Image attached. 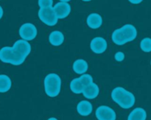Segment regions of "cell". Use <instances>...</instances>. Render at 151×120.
Segmentation results:
<instances>
[{
	"instance_id": "6da1fadb",
	"label": "cell",
	"mask_w": 151,
	"mask_h": 120,
	"mask_svg": "<svg viewBox=\"0 0 151 120\" xmlns=\"http://www.w3.org/2000/svg\"><path fill=\"white\" fill-rule=\"evenodd\" d=\"M137 36V28L133 24H127L112 32L111 40L116 45L122 46L135 40Z\"/></svg>"
},
{
	"instance_id": "7a4b0ae2",
	"label": "cell",
	"mask_w": 151,
	"mask_h": 120,
	"mask_svg": "<svg viewBox=\"0 0 151 120\" xmlns=\"http://www.w3.org/2000/svg\"><path fill=\"white\" fill-rule=\"evenodd\" d=\"M111 97L115 103L123 109H129L135 105L136 97L133 93L122 87H116L111 94Z\"/></svg>"
},
{
	"instance_id": "3957f363",
	"label": "cell",
	"mask_w": 151,
	"mask_h": 120,
	"mask_svg": "<svg viewBox=\"0 0 151 120\" xmlns=\"http://www.w3.org/2000/svg\"><path fill=\"white\" fill-rule=\"evenodd\" d=\"M61 78L58 74L50 73L45 77L44 87L46 94L50 97L58 96L61 90Z\"/></svg>"
},
{
	"instance_id": "277c9868",
	"label": "cell",
	"mask_w": 151,
	"mask_h": 120,
	"mask_svg": "<svg viewBox=\"0 0 151 120\" xmlns=\"http://www.w3.org/2000/svg\"><path fill=\"white\" fill-rule=\"evenodd\" d=\"M27 57L18 52L13 47H4L0 50V60L13 66H20Z\"/></svg>"
},
{
	"instance_id": "5b68a950",
	"label": "cell",
	"mask_w": 151,
	"mask_h": 120,
	"mask_svg": "<svg viewBox=\"0 0 151 120\" xmlns=\"http://www.w3.org/2000/svg\"><path fill=\"white\" fill-rule=\"evenodd\" d=\"M38 15L40 20L47 26H55L58 23V19L56 16L53 7L40 8L39 10H38Z\"/></svg>"
},
{
	"instance_id": "8992f818",
	"label": "cell",
	"mask_w": 151,
	"mask_h": 120,
	"mask_svg": "<svg viewBox=\"0 0 151 120\" xmlns=\"http://www.w3.org/2000/svg\"><path fill=\"white\" fill-rule=\"evenodd\" d=\"M19 33L22 39L29 41L35 39L38 34V31L36 27L33 24L25 23L20 27Z\"/></svg>"
},
{
	"instance_id": "52a82bcc",
	"label": "cell",
	"mask_w": 151,
	"mask_h": 120,
	"mask_svg": "<svg viewBox=\"0 0 151 120\" xmlns=\"http://www.w3.org/2000/svg\"><path fill=\"white\" fill-rule=\"evenodd\" d=\"M98 120H116V114L113 109L107 106H99L95 111Z\"/></svg>"
},
{
	"instance_id": "ba28073f",
	"label": "cell",
	"mask_w": 151,
	"mask_h": 120,
	"mask_svg": "<svg viewBox=\"0 0 151 120\" xmlns=\"http://www.w3.org/2000/svg\"><path fill=\"white\" fill-rule=\"evenodd\" d=\"M90 48L95 54H103L108 48V43L103 37H95L90 43Z\"/></svg>"
},
{
	"instance_id": "9c48e42d",
	"label": "cell",
	"mask_w": 151,
	"mask_h": 120,
	"mask_svg": "<svg viewBox=\"0 0 151 120\" xmlns=\"http://www.w3.org/2000/svg\"><path fill=\"white\" fill-rule=\"evenodd\" d=\"M55 14L58 19H63L67 17L71 13V5L69 2H64V1H58L56 3L53 7Z\"/></svg>"
},
{
	"instance_id": "30bf717a",
	"label": "cell",
	"mask_w": 151,
	"mask_h": 120,
	"mask_svg": "<svg viewBox=\"0 0 151 120\" xmlns=\"http://www.w3.org/2000/svg\"><path fill=\"white\" fill-rule=\"evenodd\" d=\"M13 47L18 52L20 53L22 55L25 56L26 57H27V56L30 54L31 50H32V47H31L29 41H25L24 39L17 40L13 44Z\"/></svg>"
},
{
	"instance_id": "8fae6325",
	"label": "cell",
	"mask_w": 151,
	"mask_h": 120,
	"mask_svg": "<svg viewBox=\"0 0 151 120\" xmlns=\"http://www.w3.org/2000/svg\"><path fill=\"white\" fill-rule=\"evenodd\" d=\"M83 95L88 100H94L98 97L100 94V88L95 83L89 84L84 88Z\"/></svg>"
},
{
	"instance_id": "7c38bea8",
	"label": "cell",
	"mask_w": 151,
	"mask_h": 120,
	"mask_svg": "<svg viewBox=\"0 0 151 120\" xmlns=\"http://www.w3.org/2000/svg\"><path fill=\"white\" fill-rule=\"evenodd\" d=\"M86 24L91 29H98L103 24V18L99 13H91L87 17Z\"/></svg>"
},
{
	"instance_id": "4fadbf2b",
	"label": "cell",
	"mask_w": 151,
	"mask_h": 120,
	"mask_svg": "<svg viewBox=\"0 0 151 120\" xmlns=\"http://www.w3.org/2000/svg\"><path fill=\"white\" fill-rule=\"evenodd\" d=\"M93 111L92 104L88 100H82L77 106V111L81 116H89Z\"/></svg>"
},
{
	"instance_id": "5bb4252c",
	"label": "cell",
	"mask_w": 151,
	"mask_h": 120,
	"mask_svg": "<svg viewBox=\"0 0 151 120\" xmlns=\"http://www.w3.org/2000/svg\"><path fill=\"white\" fill-rule=\"evenodd\" d=\"M65 41V36L62 32L59 30H54L49 35V41L55 47L62 45Z\"/></svg>"
},
{
	"instance_id": "9a60e30c",
	"label": "cell",
	"mask_w": 151,
	"mask_h": 120,
	"mask_svg": "<svg viewBox=\"0 0 151 120\" xmlns=\"http://www.w3.org/2000/svg\"><path fill=\"white\" fill-rule=\"evenodd\" d=\"M72 69L78 75H83L88 69V64L83 59H78L72 64Z\"/></svg>"
},
{
	"instance_id": "2e32d148",
	"label": "cell",
	"mask_w": 151,
	"mask_h": 120,
	"mask_svg": "<svg viewBox=\"0 0 151 120\" xmlns=\"http://www.w3.org/2000/svg\"><path fill=\"white\" fill-rule=\"evenodd\" d=\"M147 112L142 108H136L128 116V120H146Z\"/></svg>"
},
{
	"instance_id": "e0dca14e",
	"label": "cell",
	"mask_w": 151,
	"mask_h": 120,
	"mask_svg": "<svg viewBox=\"0 0 151 120\" xmlns=\"http://www.w3.org/2000/svg\"><path fill=\"white\" fill-rule=\"evenodd\" d=\"M69 87H70V89L72 92L76 94H80L83 93L85 86L83 83L80 78H77L71 81Z\"/></svg>"
},
{
	"instance_id": "ac0fdd59",
	"label": "cell",
	"mask_w": 151,
	"mask_h": 120,
	"mask_svg": "<svg viewBox=\"0 0 151 120\" xmlns=\"http://www.w3.org/2000/svg\"><path fill=\"white\" fill-rule=\"evenodd\" d=\"M11 86L12 81L10 77L6 75H0V93L7 92Z\"/></svg>"
},
{
	"instance_id": "d6986e66",
	"label": "cell",
	"mask_w": 151,
	"mask_h": 120,
	"mask_svg": "<svg viewBox=\"0 0 151 120\" xmlns=\"http://www.w3.org/2000/svg\"><path fill=\"white\" fill-rule=\"evenodd\" d=\"M140 48L145 52H151V38H145L140 42Z\"/></svg>"
},
{
	"instance_id": "ffe728a7",
	"label": "cell",
	"mask_w": 151,
	"mask_h": 120,
	"mask_svg": "<svg viewBox=\"0 0 151 120\" xmlns=\"http://www.w3.org/2000/svg\"><path fill=\"white\" fill-rule=\"evenodd\" d=\"M80 79L81 80L83 83L84 84L85 87L86 86L89 85V84L94 83V80H93V78L91 75H88V74H83V75H81V77H79Z\"/></svg>"
},
{
	"instance_id": "44dd1931",
	"label": "cell",
	"mask_w": 151,
	"mask_h": 120,
	"mask_svg": "<svg viewBox=\"0 0 151 120\" xmlns=\"http://www.w3.org/2000/svg\"><path fill=\"white\" fill-rule=\"evenodd\" d=\"M38 4L40 8L51 7L53 5V0H38Z\"/></svg>"
},
{
	"instance_id": "7402d4cb",
	"label": "cell",
	"mask_w": 151,
	"mask_h": 120,
	"mask_svg": "<svg viewBox=\"0 0 151 120\" xmlns=\"http://www.w3.org/2000/svg\"><path fill=\"white\" fill-rule=\"evenodd\" d=\"M114 58L116 61L121 62L125 59V54H124L122 52H117L115 54Z\"/></svg>"
},
{
	"instance_id": "603a6c76",
	"label": "cell",
	"mask_w": 151,
	"mask_h": 120,
	"mask_svg": "<svg viewBox=\"0 0 151 120\" xmlns=\"http://www.w3.org/2000/svg\"><path fill=\"white\" fill-rule=\"evenodd\" d=\"M128 1H129V2L131 3V4H140L143 0H128Z\"/></svg>"
},
{
	"instance_id": "cb8c5ba5",
	"label": "cell",
	"mask_w": 151,
	"mask_h": 120,
	"mask_svg": "<svg viewBox=\"0 0 151 120\" xmlns=\"http://www.w3.org/2000/svg\"><path fill=\"white\" fill-rule=\"evenodd\" d=\"M3 14H4V10H3V8L1 7V6L0 5V19L2 18Z\"/></svg>"
},
{
	"instance_id": "d4e9b609",
	"label": "cell",
	"mask_w": 151,
	"mask_h": 120,
	"mask_svg": "<svg viewBox=\"0 0 151 120\" xmlns=\"http://www.w3.org/2000/svg\"><path fill=\"white\" fill-rule=\"evenodd\" d=\"M47 120H58V119L57 118H55V117H50V118H49V119Z\"/></svg>"
},
{
	"instance_id": "484cf974",
	"label": "cell",
	"mask_w": 151,
	"mask_h": 120,
	"mask_svg": "<svg viewBox=\"0 0 151 120\" xmlns=\"http://www.w3.org/2000/svg\"><path fill=\"white\" fill-rule=\"evenodd\" d=\"M60 1H64V2H69V1H70L71 0H59Z\"/></svg>"
},
{
	"instance_id": "4316f807",
	"label": "cell",
	"mask_w": 151,
	"mask_h": 120,
	"mask_svg": "<svg viewBox=\"0 0 151 120\" xmlns=\"http://www.w3.org/2000/svg\"><path fill=\"white\" fill-rule=\"evenodd\" d=\"M83 1H92V0H82Z\"/></svg>"
},
{
	"instance_id": "83f0119b",
	"label": "cell",
	"mask_w": 151,
	"mask_h": 120,
	"mask_svg": "<svg viewBox=\"0 0 151 120\" xmlns=\"http://www.w3.org/2000/svg\"><path fill=\"white\" fill-rule=\"evenodd\" d=\"M150 65H151V60H150Z\"/></svg>"
}]
</instances>
